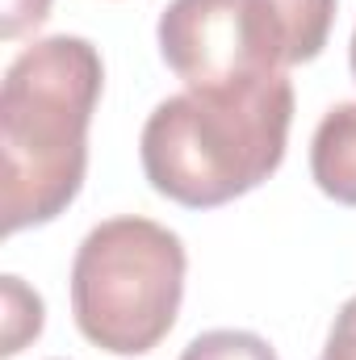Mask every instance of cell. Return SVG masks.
Returning a JSON list of instances; mask_svg holds the SVG:
<instances>
[{
  "label": "cell",
  "instance_id": "8fae6325",
  "mask_svg": "<svg viewBox=\"0 0 356 360\" xmlns=\"http://www.w3.org/2000/svg\"><path fill=\"white\" fill-rule=\"evenodd\" d=\"M348 63H352V80H356V30H352V51H348Z\"/></svg>",
  "mask_w": 356,
  "mask_h": 360
},
{
  "label": "cell",
  "instance_id": "8992f818",
  "mask_svg": "<svg viewBox=\"0 0 356 360\" xmlns=\"http://www.w3.org/2000/svg\"><path fill=\"white\" fill-rule=\"evenodd\" d=\"M268 13L281 34L285 68H298L323 55L336 25V0H268Z\"/></svg>",
  "mask_w": 356,
  "mask_h": 360
},
{
  "label": "cell",
  "instance_id": "52a82bcc",
  "mask_svg": "<svg viewBox=\"0 0 356 360\" xmlns=\"http://www.w3.org/2000/svg\"><path fill=\"white\" fill-rule=\"evenodd\" d=\"M42 331V297L21 285V276H4V348L0 356H17Z\"/></svg>",
  "mask_w": 356,
  "mask_h": 360
},
{
  "label": "cell",
  "instance_id": "3957f363",
  "mask_svg": "<svg viewBox=\"0 0 356 360\" xmlns=\"http://www.w3.org/2000/svg\"><path fill=\"white\" fill-rule=\"evenodd\" d=\"M184 243L177 231L122 214L92 226L72 260V314L92 348L113 356L151 352L180 314Z\"/></svg>",
  "mask_w": 356,
  "mask_h": 360
},
{
  "label": "cell",
  "instance_id": "277c9868",
  "mask_svg": "<svg viewBox=\"0 0 356 360\" xmlns=\"http://www.w3.org/2000/svg\"><path fill=\"white\" fill-rule=\"evenodd\" d=\"M155 38L164 63L193 92H227L285 72L268 0H172Z\"/></svg>",
  "mask_w": 356,
  "mask_h": 360
},
{
  "label": "cell",
  "instance_id": "9c48e42d",
  "mask_svg": "<svg viewBox=\"0 0 356 360\" xmlns=\"http://www.w3.org/2000/svg\"><path fill=\"white\" fill-rule=\"evenodd\" d=\"M319 360H356V293L340 306V314L327 331V348Z\"/></svg>",
  "mask_w": 356,
  "mask_h": 360
},
{
  "label": "cell",
  "instance_id": "7a4b0ae2",
  "mask_svg": "<svg viewBox=\"0 0 356 360\" xmlns=\"http://www.w3.org/2000/svg\"><path fill=\"white\" fill-rule=\"evenodd\" d=\"M293 84L285 72L227 92H180L155 105L139 155L151 188L189 210L227 205L260 188L285 160Z\"/></svg>",
  "mask_w": 356,
  "mask_h": 360
},
{
  "label": "cell",
  "instance_id": "6da1fadb",
  "mask_svg": "<svg viewBox=\"0 0 356 360\" xmlns=\"http://www.w3.org/2000/svg\"><path fill=\"white\" fill-rule=\"evenodd\" d=\"M105 68L89 38L55 34L25 46L0 84L4 235L55 222L89 172V126Z\"/></svg>",
  "mask_w": 356,
  "mask_h": 360
},
{
  "label": "cell",
  "instance_id": "30bf717a",
  "mask_svg": "<svg viewBox=\"0 0 356 360\" xmlns=\"http://www.w3.org/2000/svg\"><path fill=\"white\" fill-rule=\"evenodd\" d=\"M51 13V0H4V38H21L25 30H38Z\"/></svg>",
  "mask_w": 356,
  "mask_h": 360
},
{
  "label": "cell",
  "instance_id": "ba28073f",
  "mask_svg": "<svg viewBox=\"0 0 356 360\" xmlns=\"http://www.w3.org/2000/svg\"><path fill=\"white\" fill-rule=\"evenodd\" d=\"M180 360H276L272 352V344L260 340L256 331H205V335H197Z\"/></svg>",
  "mask_w": 356,
  "mask_h": 360
},
{
  "label": "cell",
  "instance_id": "5b68a950",
  "mask_svg": "<svg viewBox=\"0 0 356 360\" xmlns=\"http://www.w3.org/2000/svg\"><path fill=\"white\" fill-rule=\"evenodd\" d=\"M310 176L331 201L356 205V101L323 113L310 139Z\"/></svg>",
  "mask_w": 356,
  "mask_h": 360
}]
</instances>
